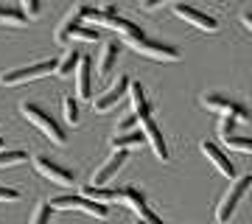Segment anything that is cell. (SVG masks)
<instances>
[{"mask_svg": "<svg viewBox=\"0 0 252 224\" xmlns=\"http://www.w3.org/2000/svg\"><path fill=\"white\" fill-rule=\"evenodd\" d=\"M20 112H23V118H26L28 124H34L36 129L45 134V137H51L56 146H64V143H67L64 129L56 124V118H51L45 109L39 107V104H34V101H23V104H20Z\"/></svg>", "mask_w": 252, "mask_h": 224, "instance_id": "cell-1", "label": "cell"}, {"mask_svg": "<svg viewBox=\"0 0 252 224\" xmlns=\"http://www.w3.org/2000/svg\"><path fill=\"white\" fill-rule=\"evenodd\" d=\"M199 149H202V154H205L207 160L213 162V165H216V168L221 171L227 179H233V182H235V165L230 162V157H227V154L221 152L216 143H207V140H202V143H199Z\"/></svg>", "mask_w": 252, "mask_h": 224, "instance_id": "cell-12", "label": "cell"}, {"mask_svg": "<svg viewBox=\"0 0 252 224\" xmlns=\"http://www.w3.org/2000/svg\"><path fill=\"white\" fill-rule=\"evenodd\" d=\"M124 162H126V152H112L107 160L95 168V174H93V179H90V185H93V188H104L109 179H112L118 171L124 168Z\"/></svg>", "mask_w": 252, "mask_h": 224, "instance_id": "cell-10", "label": "cell"}, {"mask_svg": "<svg viewBox=\"0 0 252 224\" xmlns=\"http://www.w3.org/2000/svg\"><path fill=\"white\" fill-rule=\"evenodd\" d=\"M62 109H64V121L70 126H79V104H76V98L73 96H64V101H62Z\"/></svg>", "mask_w": 252, "mask_h": 224, "instance_id": "cell-22", "label": "cell"}, {"mask_svg": "<svg viewBox=\"0 0 252 224\" xmlns=\"http://www.w3.org/2000/svg\"><path fill=\"white\" fill-rule=\"evenodd\" d=\"M233 152H241V154H252V137H238V134H233V137H227L224 140Z\"/></svg>", "mask_w": 252, "mask_h": 224, "instance_id": "cell-23", "label": "cell"}, {"mask_svg": "<svg viewBox=\"0 0 252 224\" xmlns=\"http://www.w3.org/2000/svg\"><path fill=\"white\" fill-rule=\"evenodd\" d=\"M20 6H23V14H26V17H39V11H42V3H39V0H23V3H20Z\"/></svg>", "mask_w": 252, "mask_h": 224, "instance_id": "cell-27", "label": "cell"}, {"mask_svg": "<svg viewBox=\"0 0 252 224\" xmlns=\"http://www.w3.org/2000/svg\"><path fill=\"white\" fill-rule=\"evenodd\" d=\"M28 160V154L23 152V149H3L0 152V168H11V165H20V162H26Z\"/></svg>", "mask_w": 252, "mask_h": 224, "instance_id": "cell-21", "label": "cell"}, {"mask_svg": "<svg viewBox=\"0 0 252 224\" xmlns=\"http://www.w3.org/2000/svg\"><path fill=\"white\" fill-rule=\"evenodd\" d=\"M171 9H174V14H177L180 20L190 23V26L199 28V31H207V34L219 31V20H216V17H210V14H205V11L193 9V6H185V3H174Z\"/></svg>", "mask_w": 252, "mask_h": 224, "instance_id": "cell-9", "label": "cell"}, {"mask_svg": "<svg viewBox=\"0 0 252 224\" xmlns=\"http://www.w3.org/2000/svg\"><path fill=\"white\" fill-rule=\"evenodd\" d=\"M56 59H45V62H36V64H28V67H17V70H6L0 76V81L6 87H17V84H26V81H34V79H42L48 73H56Z\"/></svg>", "mask_w": 252, "mask_h": 224, "instance_id": "cell-3", "label": "cell"}, {"mask_svg": "<svg viewBox=\"0 0 252 224\" xmlns=\"http://www.w3.org/2000/svg\"><path fill=\"white\" fill-rule=\"evenodd\" d=\"M146 137L140 129H135V132H129V134H115L109 143H112V152H126V149H132V146H140Z\"/></svg>", "mask_w": 252, "mask_h": 224, "instance_id": "cell-17", "label": "cell"}, {"mask_svg": "<svg viewBox=\"0 0 252 224\" xmlns=\"http://www.w3.org/2000/svg\"><path fill=\"white\" fill-rule=\"evenodd\" d=\"M76 96L79 98H93V59L81 56L79 70H76Z\"/></svg>", "mask_w": 252, "mask_h": 224, "instance_id": "cell-13", "label": "cell"}, {"mask_svg": "<svg viewBox=\"0 0 252 224\" xmlns=\"http://www.w3.org/2000/svg\"><path fill=\"white\" fill-rule=\"evenodd\" d=\"M129 87H132V79H129V76H118L101 96H95L93 109H95V112H109V109L118 107V104L129 96Z\"/></svg>", "mask_w": 252, "mask_h": 224, "instance_id": "cell-5", "label": "cell"}, {"mask_svg": "<svg viewBox=\"0 0 252 224\" xmlns=\"http://www.w3.org/2000/svg\"><path fill=\"white\" fill-rule=\"evenodd\" d=\"M79 62H81V54L73 48V51H67L64 54V59L59 64H56V76L59 79H67V76H73V73L79 70Z\"/></svg>", "mask_w": 252, "mask_h": 224, "instance_id": "cell-19", "label": "cell"}, {"mask_svg": "<svg viewBox=\"0 0 252 224\" xmlns=\"http://www.w3.org/2000/svg\"><path fill=\"white\" fill-rule=\"evenodd\" d=\"M17 199H20V191L6 188V185H0V202H17Z\"/></svg>", "mask_w": 252, "mask_h": 224, "instance_id": "cell-29", "label": "cell"}, {"mask_svg": "<svg viewBox=\"0 0 252 224\" xmlns=\"http://www.w3.org/2000/svg\"><path fill=\"white\" fill-rule=\"evenodd\" d=\"M0 152H3V137H0Z\"/></svg>", "mask_w": 252, "mask_h": 224, "instance_id": "cell-31", "label": "cell"}, {"mask_svg": "<svg viewBox=\"0 0 252 224\" xmlns=\"http://www.w3.org/2000/svg\"><path fill=\"white\" fill-rule=\"evenodd\" d=\"M98 28H87V26H79L76 31L70 34V39H81V42H98Z\"/></svg>", "mask_w": 252, "mask_h": 224, "instance_id": "cell-24", "label": "cell"}, {"mask_svg": "<svg viewBox=\"0 0 252 224\" xmlns=\"http://www.w3.org/2000/svg\"><path fill=\"white\" fill-rule=\"evenodd\" d=\"M84 199L90 202H98V205H107V202H118V191L115 188H93V185H84Z\"/></svg>", "mask_w": 252, "mask_h": 224, "instance_id": "cell-18", "label": "cell"}, {"mask_svg": "<svg viewBox=\"0 0 252 224\" xmlns=\"http://www.w3.org/2000/svg\"><path fill=\"white\" fill-rule=\"evenodd\" d=\"M51 222V205L48 202H39L34 210V219H31V224H48Z\"/></svg>", "mask_w": 252, "mask_h": 224, "instance_id": "cell-26", "label": "cell"}, {"mask_svg": "<svg viewBox=\"0 0 252 224\" xmlns=\"http://www.w3.org/2000/svg\"><path fill=\"white\" fill-rule=\"evenodd\" d=\"M140 132H143L146 143L152 146V152L157 154L162 162L168 160V146L162 140V132H160V126L154 124V118H143V121H140Z\"/></svg>", "mask_w": 252, "mask_h": 224, "instance_id": "cell-11", "label": "cell"}, {"mask_svg": "<svg viewBox=\"0 0 252 224\" xmlns=\"http://www.w3.org/2000/svg\"><path fill=\"white\" fill-rule=\"evenodd\" d=\"M233 129H235V118L233 115H221L219 118V137H221V140L233 137Z\"/></svg>", "mask_w": 252, "mask_h": 224, "instance_id": "cell-25", "label": "cell"}, {"mask_svg": "<svg viewBox=\"0 0 252 224\" xmlns=\"http://www.w3.org/2000/svg\"><path fill=\"white\" fill-rule=\"evenodd\" d=\"M48 205H51V210H81V213L95 216V219H107L109 216L107 205L90 202V199H84V196H56V199H51Z\"/></svg>", "mask_w": 252, "mask_h": 224, "instance_id": "cell-6", "label": "cell"}, {"mask_svg": "<svg viewBox=\"0 0 252 224\" xmlns=\"http://www.w3.org/2000/svg\"><path fill=\"white\" fill-rule=\"evenodd\" d=\"M129 48H135L140 56H149V59H157V62H180V51L174 45L157 42V39H149V36H140V39H132L126 42Z\"/></svg>", "mask_w": 252, "mask_h": 224, "instance_id": "cell-4", "label": "cell"}, {"mask_svg": "<svg viewBox=\"0 0 252 224\" xmlns=\"http://www.w3.org/2000/svg\"><path fill=\"white\" fill-rule=\"evenodd\" d=\"M118 42H107L104 45V51H101V59H98V76H107V73H112V67H115L118 62Z\"/></svg>", "mask_w": 252, "mask_h": 224, "instance_id": "cell-16", "label": "cell"}, {"mask_svg": "<svg viewBox=\"0 0 252 224\" xmlns=\"http://www.w3.org/2000/svg\"><path fill=\"white\" fill-rule=\"evenodd\" d=\"M241 23H244V28L252 34V11H241Z\"/></svg>", "mask_w": 252, "mask_h": 224, "instance_id": "cell-30", "label": "cell"}, {"mask_svg": "<svg viewBox=\"0 0 252 224\" xmlns=\"http://www.w3.org/2000/svg\"><path fill=\"white\" fill-rule=\"evenodd\" d=\"M135 124H140V121H137V115L132 112V115H126L124 121L118 124V132H115V134H129V132H135Z\"/></svg>", "mask_w": 252, "mask_h": 224, "instance_id": "cell-28", "label": "cell"}, {"mask_svg": "<svg viewBox=\"0 0 252 224\" xmlns=\"http://www.w3.org/2000/svg\"><path fill=\"white\" fill-rule=\"evenodd\" d=\"M129 98H132V107H135L137 121L152 118V104H149V98H146V90L140 87L137 81H132V87H129Z\"/></svg>", "mask_w": 252, "mask_h": 224, "instance_id": "cell-15", "label": "cell"}, {"mask_svg": "<svg viewBox=\"0 0 252 224\" xmlns=\"http://www.w3.org/2000/svg\"><path fill=\"white\" fill-rule=\"evenodd\" d=\"M81 20H84V6H76V9L59 23V28H56V45H67L70 42V34L81 26Z\"/></svg>", "mask_w": 252, "mask_h": 224, "instance_id": "cell-14", "label": "cell"}, {"mask_svg": "<svg viewBox=\"0 0 252 224\" xmlns=\"http://www.w3.org/2000/svg\"><path fill=\"white\" fill-rule=\"evenodd\" d=\"M250 185H252V177H250V174L235 177V182L227 188V193L221 196V202H219V207H216V222H219V224H230V222H233L235 210H238V205H241V199L247 196Z\"/></svg>", "mask_w": 252, "mask_h": 224, "instance_id": "cell-2", "label": "cell"}, {"mask_svg": "<svg viewBox=\"0 0 252 224\" xmlns=\"http://www.w3.org/2000/svg\"><path fill=\"white\" fill-rule=\"evenodd\" d=\"M31 162H34V168L45 179H51L54 185H73V171H67L64 165H59L56 160H51L45 154H34Z\"/></svg>", "mask_w": 252, "mask_h": 224, "instance_id": "cell-8", "label": "cell"}, {"mask_svg": "<svg viewBox=\"0 0 252 224\" xmlns=\"http://www.w3.org/2000/svg\"><path fill=\"white\" fill-rule=\"evenodd\" d=\"M0 23H3V26H23V23H26V14H23V9H17V6L0 3Z\"/></svg>", "mask_w": 252, "mask_h": 224, "instance_id": "cell-20", "label": "cell"}, {"mask_svg": "<svg viewBox=\"0 0 252 224\" xmlns=\"http://www.w3.org/2000/svg\"><path fill=\"white\" fill-rule=\"evenodd\" d=\"M202 107L210 109V112H219V115H233L235 121H250L247 109L238 101L227 98V96H219V93H205L202 96Z\"/></svg>", "mask_w": 252, "mask_h": 224, "instance_id": "cell-7", "label": "cell"}]
</instances>
